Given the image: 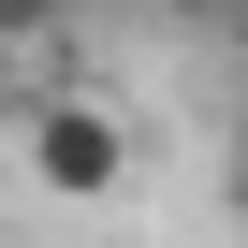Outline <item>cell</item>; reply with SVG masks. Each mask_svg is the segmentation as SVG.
Segmentation results:
<instances>
[{
	"label": "cell",
	"instance_id": "obj_2",
	"mask_svg": "<svg viewBox=\"0 0 248 248\" xmlns=\"http://www.w3.org/2000/svg\"><path fill=\"white\" fill-rule=\"evenodd\" d=\"M190 15H204V30H219V44H233V30H248V0H190Z\"/></svg>",
	"mask_w": 248,
	"mask_h": 248
},
{
	"label": "cell",
	"instance_id": "obj_1",
	"mask_svg": "<svg viewBox=\"0 0 248 248\" xmlns=\"http://www.w3.org/2000/svg\"><path fill=\"white\" fill-rule=\"evenodd\" d=\"M30 175H44L59 204H102L117 175H132V132H117V102H88V88H44V102H30Z\"/></svg>",
	"mask_w": 248,
	"mask_h": 248
},
{
	"label": "cell",
	"instance_id": "obj_4",
	"mask_svg": "<svg viewBox=\"0 0 248 248\" xmlns=\"http://www.w3.org/2000/svg\"><path fill=\"white\" fill-rule=\"evenodd\" d=\"M233 219H248V132H233Z\"/></svg>",
	"mask_w": 248,
	"mask_h": 248
},
{
	"label": "cell",
	"instance_id": "obj_3",
	"mask_svg": "<svg viewBox=\"0 0 248 248\" xmlns=\"http://www.w3.org/2000/svg\"><path fill=\"white\" fill-rule=\"evenodd\" d=\"M15 30H44V0H0V44H15Z\"/></svg>",
	"mask_w": 248,
	"mask_h": 248
}]
</instances>
